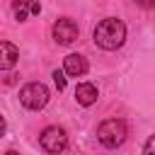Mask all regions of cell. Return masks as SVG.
<instances>
[{
    "instance_id": "cell-2",
    "label": "cell",
    "mask_w": 155,
    "mask_h": 155,
    "mask_svg": "<svg viewBox=\"0 0 155 155\" xmlns=\"http://www.w3.org/2000/svg\"><path fill=\"white\" fill-rule=\"evenodd\" d=\"M128 136V128L121 119H107L97 126V140L104 148H119Z\"/></svg>"
},
{
    "instance_id": "cell-9",
    "label": "cell",
    "mask_w": 155,
    "mask_h": 155,
    "mask_svg": "<svg viewBox=\"0 0 155 155\" xmlns=\"http://www.w3.org/2000/svg\"><path fill=\"white\" fill-rule=\"evenodd\" d=\"M27 15H29V2H17V5H15V17H17L19 22H24Z\"/></svg>"
},
{
    "instance_id": "cell-7",
    "label": "cell",
    "mask_w": 155,
    "mask_h": 155,
    "mask_svg": "<svg viewBox=\"0 0 155 155\" xmlns=\"http://www.w3.org/2000/svg\"><path fill=\"white\" fill-rule=\"evenodd\" d=\"M17 58H19L17 46L10 41H0V70H12L17 65Z\"/></svg>"
},
{
    "instance_id": "cell-6",
    "label": "cell",
    "mask_w": 155,
    "mask_h": 155,
    "mask_svg": "<svg viewBox=\"0 0 155 155\" xmlns=\"http://www.w3.org/2000/svg\"><path fill=\"white\" fill-rule=\"evenodd\" d=\"M87 68H90V65H87V58L80 56V53H70V56L63 58V73L70 75V78H80V75H85Z\"/></svg>"
},
{
    "instance_id": "cell-12",
    "label": "cell",
    "mask_w": 155,
    "mask_h": 155,
    "mask_svg": "<svg viewBox=\"0 0 155 155\" xmlns=\"http://www.w3.org/2000/svg\"><path fill=\"white\" fill-rule=\"evenodd\" d=\"M29 12H31V15H39V12H41V5H39V2H31V5H29Z\"/></svg>"
},
{
    "instance_id": "cell-8",
    "label": "cell",
    "mask_w": 155,
    "mask_h": 155,
    "mask_svg": "<svg viewBox=\"0 0 155 155\" xmlns=\"http://www.w3.org/2000/svg\"><path fill=\"white\" fill-rule=\"evenodd\" d=\"M97 87L92 85V82H80L78 87H75V99H78V104H82V107H90V104H94L97 102Z\"/></svg>"
},
{
    "instance_id": "cell-11",
    "label": "cell",
    "mask_w": 155,
    "mask_h": 155,
    "mask_svg": "<svg viewBox=\"0 0 155 155\" xmlns=\"http://www.w3.org/2000/svg\"><path fill=\"white\" fill-rule=\"evenodd\" d=\"M143 155H155V136H150L143 145Z\"/></svg>"
},
{
    "instance_id": "cell-4",
    "label": "cell",
    "mask_w": 155,
    "mask_h": 155,
    "mask_svg": "<svg viewBox=\"0 0 155 155\" xmlns=\"http://www.w3.org/2000/svg\"><path fill=\"white\" fill-rule=\"evenodd\" d=\"M39 143H41V148H44L46 153L58 155V153H63V150L68 148V133H65V128H61V126H48V128L41 131Z\"/></svg>"
},
{
    "instance_id": "cell-1",
    "label": "cell",
    "mask_w": 155,
    "mask_h": 155,
    "mask_svg": "<svg viewBox=\"0 0 155 155\" xmlns=\"http://www.w3.org/2000/svg\"><path fill=\"white\" fill-rule=\"evenodd\" d=\"M94 44L104 51H114L126 41V24L116 17H107L94 27Z\"/></svg>"
},
{
    "instance_id": "cell-14",
    "label": "cell",
    "mask_w": 155,
    "mask_h": 155,
    "mask_svg": "<svg viewBox=\"0 0 155 155\" xmlns=\"http://www.w3.org/2000/svg\"><path fill=\"white\" fill-rule=\"evenodd\" d=\"M2 155H19L17 150H7V153H2Z\"/></svg>"
},
{
    "instance_id": "cell-5",
    "label": "cell",
    "mask_w": 155,
    "mask_h": 155,
    "mask_svg": "<svg viewBox=\"0 0 155 155\" xmlns=\"http://www.w3.org/2000/svg\"><path fill=\"white\" fill-rule=\"evenodd\" d=\"M78 34H80V29H78V24H75L70 17H61V19L53 24V39H56V44H61V46L73 44V41L78 39Z\"/></svg>"
},
{
    "instance_id": "cell-3",
    "label": "cell",
    "mask_w": 155,
    "mask_h": 155,
    "mask_svg": "<svg viewBox=\"0 0 155 155\" xmlns=\"http://www.w3.org/2000/svg\"><path fill=\"white\" fill-rule=\"evenodd\" d=\"M48 99H51V92H48V87H46L44 82H29V85H24V87L19 90V102H22V107H27V109H31V111L44 109V107L48 104Z\"/></svg>"
},
{
    "instance_id": "cell-10",
    "label": "cell",
    "mask_w": 155,
    "mask_h": 155,
    "mask_svg": "<svg viewBox=\"0 0 155 155\" xmlns=\"http://www.w3.org/2000/svg\"><path fill=\"white\" fill-rule=\"evenodd\" d=\"M53 82H56L58 92L65 90V73H63V70H53Z\"/></svg>"
},
{
    "instance_id": "cell-13",
    "label": "cell",
    "mask_w": 155,
    "mask_h": 155,
    "mask_svg": "<svg viewBox=\"0 0 155 155\" xmlns=\"http://www.w3.org/2000/svg\"><path fill=\"white\" fill-rule=\"evenodd\" d=\"M5 131H7V124H5V116L0 114V138L5 136Z\"/></svg>"
}]
</instances>
